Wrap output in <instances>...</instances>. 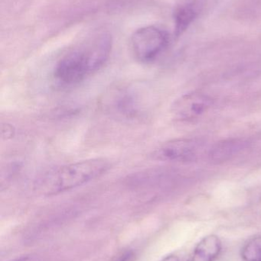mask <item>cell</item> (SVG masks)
<instances>
[{"mask_svg":"<svg viewBox=\"0 0 261 261\" xmlns=\"http://www.w3.org/2000/svg\"><path fill=\"white\" fill-rule=\"evenodd\" d=\"M113 38L101 32L64 55L54 68L55 81L63 87H72L99 71L108 61Z\"/></svg>","mask_w":261,"mask_h":261,"instance_id":"cell-1","label":"cell"},{"mask_svg":"<svg viewBox=\"0 0 261 261\" xmlns=\"http://www.w3.org/2000/svg\"><path fill=\"white\" fill-rule=\"evenodd\" d=\"M110 168L111 163L104 158L70 163L48 173L40 182L38 190L46 196H55L99 179Z\"/></svg>","mask_w":261,"mask_h":261,"instance_id":"cell-2","label":"cell"},{"mask_svg":"<svg viewBox=\"0 0 261 261\" xmlns=\"http://www.w3.org/2000/svg\"><path fill=\"white\" fill-rule=\"evenodd\" d=\"M168 33L156 26L137 29L131 37V48L135 58L147 64L154 61L168 47Z\"/></svg>","mask_w":261,"mask_h":261,"instance_id":"cell-3","label":"cell"},{"mask_svg":"<svg viewBox=\"0 0 261 261\" xmlns=\"http://www.w3.org/2000/svg\"><path fill=\"white\" fill-rule=\"evenodd\" d=\"M134 87H121L113 89L104 99L105 108L120 119H134L144 110V96Z\"/></svg>","mask_w":261,"mask_h":261,"instance_id":"cell-4","label":"cell"},{"mask_svg":"<svg viewBox=\"0 0 261 261\" xmlns=\"http://www.w3.org/2000/svg\"><path fill=\"white\" fill-rule=\"evenodd\" d=\"M197 143L187 138H179L162 143L152 152L153 160L167 162H186L194 159Z\"/></svg>","mask_w":261,"mask_h":261,"instance_id":"cell-5","label":"cell"},{"mask_svg":"<svg viewBox=\"0 0 261 261\" xmlns=\"http://www.w3.org/2000/svg\"><path fill=\"white\" fill-rule=\"evenodd\" d=\"M211 104L212 99L208 95L193 92L176 99L172 107V113L179 120H193L206 113Z\"/></svg>","mask_w":261,"mask_h":261,"instance_id":"cell-6","label":"cell"},{"mask_svg":"<svg viewBox=\"0 0 261 261\" xmlns=\"http://www.w3.org/2000/svg\"><path fill=\"white\" fill-rule=\"evenodd\" d=\"M247 142L241 138H231L216 143L210 150V161L215 164H222L239 154L246 147Z\"/></svg>","mask_w":261,"mask_h":261,"instance_id":"cell-7","label":"cell"},{"mask_svg":"<svg viewBox=\"0 0 261 261\" xmlns=\"http://www.w3.org/2000/svg\"><path fill=\"white\" fill-rule=\"evenodd\" d=\"M222 249L219 236L209 234L202 239L195 248L191 261H215Z\"/></svg>","mask_w":261,"mask_h":261,"instance_id":"cell-8","label":"cell"},{"mask_svg":"<svg viewBox=\"0 0 261 261\" xmlns=\"http://www.w3.org/2000/svg\"><path fill=\"white\" fill-rule=\"evenodd\" d=\"M198 15L194 3H186L176 9L174 12L175 35L179 37L187 30Z\"/></svg>","mask_w":261,"mask_h":261,"instance_id":"cell-9","label":"cell"},{"mask_svg":"<svg viewBox=\"0 0 261 261\" xmlns=\"http://www.w3.org/2000/svg\"><path fill=\"white\" fill-rule=\"evenodd\" d=\"M244 261H261V236L251 238L242 249Z\"/></svg>","mask_w":261,"mask_h":261,"instance_id":"cell-10","label":"cell"},{"mask_svg":"<svg viewBox=\"0 0 261 261\" xmlns=\"http://www.w3.org/2000/svg\"><path fill=\"white\" fill-rule=\"evenodd\" d=\"M15 130L11 124H3L2 126V136L3 139H12L15 136Z\"/></svg>","mask_w":261,"mask_h":261,"instance_id":"cell-11","label":"cell"},{"mask_svg":"<svg viewBox=\"0 0 261 261\" xmlns=\"http://www.w3.org/2000/svg\"><path fill=\"white\" fill-rule=\"evenodd\" d=\"M136 259V254L133 251H127L123 253L116 261H134Z\"/></svg>","mask_w":261,"mask_h":261,"instance_id":"cell-12","label":"cell"},{"mask_svg":"<svg viewBox=\"0 0 261 261\" xmlns=\"http://www.w3.org/2000/svg\"><path fill=\"white\" fill-rule=\"evenodd\" d=\"M160 261H179V258L177 256L174 255V254H170V255L164 257Z\"/></svg>","mask_w":261,"mask_h":261,"instance_id":"cell-13","label":"cell"},{"mask_svg":"<svg viewBox=\"0 0 261 261\" xmlns=\"http://www.w3.org/2000/svg\"><path fill=\"white\" fill-rule=\"evenodd\" d=\"M12 261H35L34 260L32 257H21V258L17 259V260H12Z\"/></svg>","mask_w":261,"mask_h":261,"instance_id":"cell-14","label":"cell"}]
</instances>
